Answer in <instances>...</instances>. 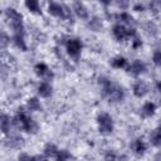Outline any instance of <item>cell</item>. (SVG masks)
<instances>
[{
	"label": "cell",
	"mask_w": 161,
	"mask_h": 161,
	"mask_svg": "<svg viewBox=\"0 0 161 161\" xmlns=\"http://www.w3.org/2000/svg\"><path fill=\"white\" fill-rule=\"evenodd\" d=\"M14 121L18 125V127L23 128L28 133H36L38 132V128H39L38 123L23 109H19V112H18V114H16Z\"/></svg>",
	"instance_id": "6da1fadb"
},
{
	"label": "cell",
	"mask_w": 161,
	"mask_h": 161,
	"mask_svg": "<svg viewBox=\"0 0 161 161\" xmlns=\"http://www.w3.org/2000/svg\"><path fill=\"white\" fill-rule=\"evenodd\" d=\"M97 125H98L99 133L103 135V136H108V135H111L113 132V119L106 112H102V113L98 114Z\"/></svg>",
	"instance_id": "7a4b0ae2"
},
{
	"label": "cell",
	"mask_w": 161,
	"mask_h": 161,
	"mask_svg": "<svg viewBox=\"0 0 161 161\" xmlns=\"http://www.w3.org/2000/svg\"><path fill=\"white\" fill-rule=\"evenodd\" d=\"M65 49H67V53L69 54V57H72L74 59H78L79 55H80V50H82V43L77 38L69 39L65 43Z\"/></svg>",
	"instance_id": "3957f363"
},
{
	"label": "cell",
	"mask_w": 161,
	"mask_h": 161,
	"mask_svg": "<svg viewBox=\"0 0 161 161\" xmlns=\"http://www.w3.org/2000/svg\"><path fill=\"white\" fill-rule=\"evenodd\" d=\"M34 72H35V74H36L39 78H43L45 82H48V80H50V79L53 78L52 70H50V69L48 68V65L44 64V63H38V64H35Z\"/></svg>",
	"instance_id": "277c9868"
},
{
	"label": "cell",
	"mask_w": 161,
	"mask_h": 161,
	"mask_svg": "<svg viewBox=\"0 0 161 161\" xmlns=\"http://www.w3.org/2000/svg\"><path fill=\"white\" fill-rule=\"evenodd\" d=\"M107 97H108L109 102H119V101L123 99L125 92H123L122 87L116 86V84H112V87H111V89H109Z\"/></svg>",
	"instance_id": "5b68a950"
},
{
	"label": "cell",
	"mask_w": 161,
	"mask_h": 161,
	"mask_svg": "<svg viewBox=\"0 0 161 161\" xmlns=\"http://www.w3.org/2000/svg\"><path fill=\"white\" fill-rule=\"evenodd\" d=\"M5 14H6V18L10 20V24L11 26L13 25H19V24H23V15L16 11L14 8H8L5 10Z\"/></svg>",
	"instance_id": "8992f818"
},
{
	"label": "cell",
	"mask_w": 161,
	"mask_h": 161,
	"mask_svg": "<svg viewBox=\"0 0 161 161\" xmlns=\"http://www.w3.org/2000/svg\"><path fill=\"white\" fill-rule=\"evenodd\" d=\"M48 11L49 14H52L53 16H57V18H63L64 19V5L59 4V3H49L48 5Z\"/></svg>",
	"instance_id": "52a82bcc"
},
{
	"label": "cell",
	"mask_w": 161,
	"mask_h": 161,
	"mask_svg": "<svg viewBox=\"0 0 161 161\" xmlns=\"http://www.w3.org/2000/svg\"><path fill=\"white\" fill-rule=\"evenodd\" d=\"M112 34H113V36H114L118 42H122V40H125V39L128 38V35H127V28L123 26L122 24H116V25H113V28H112Z\"/></svg>",
	"instance_id": "ba28073f"
},
{
	"label": "cell",
	"mask_w": 161,
	"mask_h": 161,
	"mask_svg": "<svg viewBox=\"0 0 161 161\" xmlns=\"http://www.w3.org/2000/svg\"><path fill=\"white\" fill-rule=\"evenodd\" d=\"M127 70H128L130 74L137 77V75H140V74H142V73L146 72V65H145V63H142L141 60L137 59V60H135V62L128 67Z\"/></svg>",
	"instance_id": "9c48e42d"
},
{
	"label": "cell",
	"mask_w": 161,
	"mask_h": 161,
	"mask_svg": "<svg viewBox=\"0 0 161 161\" xmlns=\"http://www.w3.org/2000/svg\"><path fill=\"white\" fill-rule=\"evenodd\" d=\"M148 93V86L146 84V82L143 80H137L135 84H133V94L138 98H142L145 97L146 94Z\"/></svg>",
	"instance_id": "30bf717a"
},
{
	"label": "cell",
	"mask_w": 161,
	"mask_h": 161,
	"mask_svg": "<svg viewBox=\"0 0 161 161\" xmlns=\"http://www.w3.org/2000/svg\"><path fill=\"white\" fill-rule=\"evenodd\" d=\"M73 10H74V13L77 14V16L80 18V19H84V20H86V19H88V16H89L86 5H84L83 3H80V1H75V3L73 4Z\"/></svg>",
	"instance_id": "8fae6325"
},
{
	"label": "cell",
	"mask_w": 161,
	"mask_h": 161,
	"mask_svg": "<svg viewBox=\"0 0 161 161\" xmlns=\"http://www.w3.org/2000/svg\"><path fill=\"white\" fill-rule=\"evenodd\" d=\"M38 93H39V96L43 97V98L50 97L52 93H53V87H52V84H50L49 82H42V83L39 84V87H38Z\"/></svg>",
	"instance_id": "7c38bea8"
},
{
	"label": "cell",
	"mask_w": 161,
	"mask_h": 161,
	"mask_svg": "<svg viewBox=\"0 0 161 161\" xmlns=\"http://www.w3.org/2000/svg\"><path fill=\"white\" fill-rule=\"evenodd\" d=\"M131 148L133 150V152L136 153V155H138V156H142L145 152H146V143L141 140V138H137V140H135L132 143H131Z\"/></svg>",
	"instance_id": "4fadbf2b"
},
{
	"label": "cell",
	"mask_w": 161,
	"mask_h": 161,
	"mask_svg": "<svg viewBox=\"0 0 161 161\" xmlns=\"http://www.w3.org/2000/svg\"><path fill=\"white\" fill-rule=\"evenodd\" d=\"M155 112H156V104L153 102H146L141 108V113L145 117H151L155 114Z\"/></svg>",
	"instance_id": "5bb4252c"
},
{
	"label": "cell",
	"mask_w": 161,
	"mask_h": 161,
	"mask_svg": "<svg viewBox=\"0 0 161 161\" xmlns=\"http://www.w3.org/2000/svg\"><path fill=\"white\" fill-rule=\"evenodd\" d=\"M0 131L3 133H8L10 131V117L5 113L0 114Z\"/></svg>",
	"instance_id": "9a60e30c"
},
{
	"label": "cell",
	"mask_w": 161,
	"mask_h": 161,
	"mask_svg": "<svg viewBox=\"0 0 161 161\" xmlns=\"http://www.w3.org/2000/svg\"><path fill=\"white\" fill-rule=\"evenodd\" d=\"M43 151H44V156H47V157H55L58 151H59V148L54 143H47L44 146Z\"/></svg>",
	"instance_id": "2e32d148"
},
{
	"label": "cell",
	"mask_w": 161,
	"mask_h": 161,
	"mask_svg": "<svg viewBox=\"0 0 161 161\" xmlns=\"http://www.w3.org/2000/svg\"><path fill=\"white\" fill-rule=\"evenodd\" d=\"M111 64L113 68H117V69H121V68H126L127 67V59L125 57H114L112 60H111Z\"/></svg>",
	"instance_id": "e0dca14e"
},
{
	"label": "cell",
	"mask_w": 161,
	"mask_h": 161,
	"mask_svg": "<svg viewBox=\"0 0 161 161\" xmlns=\"http://www.w3.org/2000/svg\"><path fill=\"white\" fill-rule=\"evenodd\" d=\"M26 106L29 111H42V104L40 101L36 97H31L26 101Z\"/></svg>",
	"instance_id": "ac0fdd59"
},
{
	"label": "cell",
	"mask_w": 161,
	"mask_h": 161,
	"mask_svg": "<svg viewBox=\"0 0 161 161\" xmlns=\"http://www.w3.org/2000/svg\"><path fill=\"white\" fill-rule=\"evenodd\" d=\"M13 42L14 44L23 52L26 50V44H25V40H24V35L23 34H14L13 36Z\"/></svg>",
	"instance_id": "d6986e66"
},
{
	"label": "cell",
	"mask_w": 161,
	"mask_h": 161,
	"mask_svg": "<svg viewBox=\"0 0 161 161\" xmlns=\"http://www.w3.org/2000/svg\"><path fill=\"white\" fill-rule=\"evenodd\" d=\"M25 6L28 8L29 11H31V13H34V14H42L39 3H38L36 0H26V1H25Z\"/></svg>",
	"instance_id": "ffe728a7"
},
{
	"label": "cell",
	"mask_w": 161,
	"mask_h": 161,
	"mask_svg": "<svg viewBox=\"0 0 161 161\" xmlns=\"http://www.w3.org/2000/svg\"><path fill=\"white\" fill-rule=\"evenodd\" d=\"M150 140H151V143L155 147H158L161 145V133H160V130L158 128H156L155 131H152V133L150 136Z\"/></svg>",
	"instance_id": "44dd1931"
},
{
	"label": "cell",
	"mask_w": 161,
	"mask_h": 161,
	"mask_svg": "<svg viewBox=\"0 0 161 161\" xmlns=\"http://www.w3.org/2000/svg\"><path fill=\"white\" fill-rule=\"evenodd\" d=\"M118 19L121 20L119 24H122L123 26H126V25H131V24L133 23V18H132L128 13H121V14L118 15Z\"/></svg>",
	"instance_id": "7402d4cb"
},
{
	"label": "cell",
	"mask_w": 161,
	"mask_h": 161,
	"mask_svg": "<svg viewBox=\"0 0 161 161\" xmlns=\"http://www.w3.org/2000/svg\"><path fill=\"white\" fill-rule=\"evenodd\" d=\"M70 157L72 156L67 150H59L57 156H55V161H68Z\"/></svg>",
	"instance_id": "603a6c76"
},
{
	"label": "cell",
	"mask_w": 161,
	"mask_h": 161,
	"mask_svg": "<svg viewBox=\"0 0 161 161\" xmlns=\"http://www.w3.org/2000/svg\"><path fill=\"white\" fill-rule=\"evenodd\" d=\"M89 28L93 30V31H99L102 29V23L98 18H93L91 21H89Z\"/></svg>",
	"instance_id": "cb8c5ba5"
},
{
	"label": "cell",
	"mask_w": 161,
	"mask_h": 161,
	"mask_svg": "<svg viewBox=\"0 0 161 161\" xmlns=\"http://www.w3.org/2000/svg\"><path fill=\"white\" fill-rule=\"evenodd\" d=\"M104 161H117V155L114 151L109 150L104 153Z\"/></svg>",
	"instance_id": "d4e9b609"
},
{
	"label": "cell",
	"mask_w": 161,
	"mask_h": 161,
	"mask_svg": "<svg viewBox=\"0 0 161 161\" xmlns=\"http://www.w3.org/2000/svg\"><path fill=\"white\" fill-rule=\"evenodd\" d=\"M152 60H153V63L158 67L160 64H161V52L160 50H156L155 53H153V57H152Z\"/></svg>",
	"instance_id": "484cf974"
},
{
	"label": "cell",
	"mask_w": 161,
	"mask_h": 161,
	"mask_svg": "<svg viewBox=\"0 0 161 161\" xmlns=\"http://www.w3.org/2000/svg\"><path fill=\"white\" fill-rule=\"evenodd\" d=\"M18 161H31V156L26 152H20L18 156Z\"/></svg>",
	"instance_id": "4316f807"
},
{
	"label": "cell",
	"mask_w": 161,
	"mask_h": 161,
	"mask_svg": "<svg viewBox=\"0 0 161 161\" xmlns=\"http://www.w3.org/2000/svg\"><path fill=\"white\" fill-rule=\"evenodd\" d=\"M131 40H132V47H133V48H138V47H141V44H142V42H141V39L137 36V34H136Z\"/></svg>",
	"instance_id": "83f0119b"
},
{
	"label": "cell",
	"mask_w": 161,
	"mask_h": 161,
	"mask_svg": "<svg viewBox=\"0 0 161 161\" xmlns=\"http://www.w3.org/2000/svg\"><path fill=\"white\" fill-rule=\"evenodd\" d=\"M31 161H48V157L44 155H35L31 156Z\"/></svg>",
	"instance_id": "f1b7e54d"
},
{
	"label": "cell",
	"mask_w": 161,
	"mask_h": 161,
	"mask_svg": "<svg viewBox=\"0 0 161 161\" xmlns=\"http://www.w3.org/2000/svg\"><path fill=\"white\" fill-rule=\"evenodd\" d=\"M145 8H143V5L142 4H136L135 6H133V10H136V11H142Z\"/></svg>",
	"instance_id": "f546056e"
},
{
	"label": "cell",
	"mask_w": 161,
	"mask_h": 161,
	"mask_svg": "<svg viewBox=\"0 0 161 161\" xmlns=\"http://www.w3.org/2000/svg\"><path fill=\"white\" fill-rule=\"evenodd\" d=\"M117 161H127V156H126V155L117 156Z\"/></svg>",
	"instance_id": "4dcf8cb0"
},
{
	"label": "cell",
	"mask_w": 161,
	"mask_h": 161,
	"mask_svg": "<svg viewBox=\"0 0 161 161\" xmlns=\"http://www.w3.org/2000/svg\"><path fill=\"white\" fill-rule=\"evenodd\" d=\"M118 6L119 8H126L127 6V3H118Z\"/></svg>",
	"instance_id": "1f68e13d"
}]
</instances>
